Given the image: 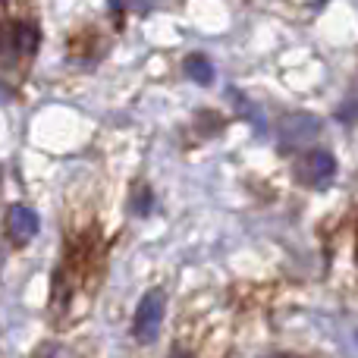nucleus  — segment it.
Instances as JSON below:
<instances>
[{
    "label": "nucleus",
    "instance_id": "nucleus-6",
    "mask_svg": "<svg viewBox=\"0 0 358 358\" xmlns=\"http://www.w3.org/2000/svg\"><path fill=\"white\" fill-rule=\"evenodd\" d=\"M16 54H22L16 41V25L13 29L10 25H0V66H13Z\"/></svg>",
    "mask_w": 358,
    "mask_h": 358
},
{
    "label": "nucleus",
    "instance_id": "nucleus-13",
    "mask_svg": "<svg viewBox=\"0 0 358 358\" xmlns=\"http://www.w3.org/2000/svg\"><path fill=\"white\" fill-rule=\"evenodd\" d=\"M10 98V92H3V85H0V101H6Z\"/></svg>",
    "mask_w": 358,
    "mask_h": 358
},
{
    "label": "nucleus",
    "instance_id": "nucleus-9",
    "mask_svg": "<svg viewBox=\"0 0 358 358\" xmlns=\"http://www.w3.org/2000/svg\"><path fill=\"white\" fill-rule=\"evenodd\" d=\"M35 358H69V352L66 349H60V346H44Z\"/></svg>",
    "mask_w": 358,
    "mask_h": 358
},
{
    "label": "nucleus",
    "instance_id": "nucleus-10",
    "mask_svg": "<svg viewBox=\"0 0 358 358\" xmlns=\"http://www.w3.org/2000/svg\"><path fill=\"white\" fill-rule=\"evenodd\" d=\"M132 6H136L138 13H145V10H151V0H132Z\"/></svg>",
    "mask_w": 358,
    "mask_h": 358
},
{
    "label": "nucleus",
    "instance_id": "nucleus-8",
    "mask_svg": "<svg viewBox=\"0 0 358 358\" xmlns=\"http://www.w3.org/2000/svg\"><path fill=\"white\" fill-rule=\"evenodd\" d=\"M148 208H151V192L142 185V189L136 192V201H132V210H136L138 217H145V214H148Z\"/></svg>",
    "mask_w": 358,
    "mask_h": 358
},
{
    "label": "nucleus",
    "instance_id": "nucleus-7",
    "mask_svg": "<svg viewBox=\"0 0 358 358\" xmlns=\"http://www.w3.org/2000/svg\"><path fill=\"white\" fill-rule=\"evenodd\" d=\"M16 41H19V50L22 54H31V50L38 48V31H35V25H16Z\"/></svg>",
    "mask_w": 358,
    "mask_h": 358
},
{
    "label": "nucleus",
    "instance_id": "nucleus-5",
    "mask_svg": "<svg viewBox=\"0 0 358 358\" xmlns=\"http://www.w3.org/2000/svg\"><path fill=\"white\" fill-rule=\"evenodd\" d=\"M185 76H189V79H195L198 85H210V82H214V66H210L208 57L192 54L189 60H185Z\"/></svg>",
    "mask_w": 358,
    "mask_h": 358
},
{
    "label": "nucleus",
    "instance_id": "nucleus-4",
    "mask_svg": "<svg viewBox=\"0 0 358 358\" xmlns=\"http://www.w3.org/2000/svg\"><path fill=\"white\" fill-rule=\"evenodd\" d=\"M6 233L13 242H29L38 233V214L25 204H13L10 214H6Z\"/></svg>",
    "mask_w": 358,
    "mask_h": 358
},
{
    "label": "nucleus",
    "instance_id": "nucleus-1",
    "mask_svg": "<svg viewBox=\"0 0 358 358\" xmlns=\"http://www.w3.org/2000/svg\"><path fill=\"white\" fill-rule=\"evenodd\" d=\"M164 311H167V296H164L161 289L145 292L142 302H138V308H136V324H132L138 343H155L157 340L161 324H164Z\"/></svg>",
    "mask_w": 358,
    "mask_h": 358
},
{
    "label": "nucleus",
    "instance_id": "nucleus-3",
    "mask_svg": "<svg viewBox=\"0 0 358 358\" xmlns=\"http://www.w3.org/2000/svg\"><path fill=\"white\" fill-rule=\"evenodd\" d=\"M321 136V120L315 113H289L280 123V138H283V148H305L315 138Z\"/></svg>",
    "mask_w": 358,
    "mask_h": 358
},
{
    "label": "nucleus",
    "instance_id": "nucleus-11",
    "mask_svg": "<svg viewBox=\"0 0 358 358\" xmlns=\"http://www.w3.org/2000/svg\"><path fill=\"white\" fill-rule=\"evenodd\" d=\"M170 358H192L189 352H185V349H176V352L173 355H170Z\"/></svg>",
    "mask_w": 358,
    "mask_h": 358
},
{
    "label": "nucleus",
    "instance_id": "nucleus-2",
    "mask_svg": "<svg viewBox=\"0 0 358 358\" xmlns=\"http://www.w3.org/2000/svg\"><path fill=\"white\" fill-rule=\"evenodd\" d=\"M336 173V161L330 151H308V155L302 157V161L296 164V179L302 185H308V189H321V185H327L330 179Z\"/></svg>",
    "mask_w": 358,
    "mask_h": 358
},
{
    "label": "nucleus",
    "instance_id": "nucleus-12",
    "mask_svg": "<svg viewBox=\"0 0 358 358\" xmlns=\"http://www.w3.org/2000/svg\"><path fill=\"white\" fill-rule=\"evenodd\" d=\"M110 6H113V10H123V6H126V0H110Z\"/></svg>",
    "mask_w": 358,
    "mask_h": 358
}]
</instances>
